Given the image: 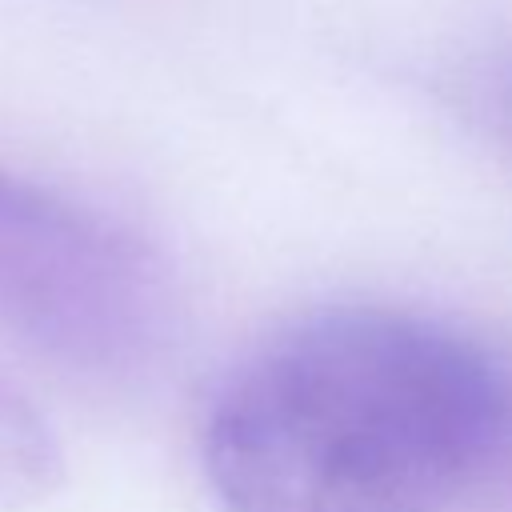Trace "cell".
Here are the masks:
<instances>
[{"label":"cell","instance_id":"1","mask_svg":"<svg viewBox=\"0 0 512 512\" xmlns=\"http://www.w3.org/2000/svg\"><path fill=\"white\" fill-rule=\"evenodd\" d=\"M504 368L420 312L308 316L216 392L204 476L224 512H440L484 480Z\"/></svg>","mask_w":512,"mask_h":512},{"label":"cell","instance_id":"2","mask_svg":"<svg viewBox=\"0 0 512 512\" xmlns=\"http://www.w3.org/2000/svg\"><path fill=\"white\" fill-rule=\"evenodd\" d=\"M60 452L36 408L0 384V500H36L52 492Z\"/></svg>","mask_w":512,"mask_h":512},{"label":"cell","instance_id":"3","mask_svg":"<svg viewBox=\"0 0 512 512\" xmlns=\"http://www.w3.org/2000/svg\"><path fill=\"white\" fill-rule=\"evenodd\" d=\"M484 476H492L496 484H504L512 492V364L504 368V400H500V420H496Z\"/></svg>","mask_w":512,"mask_h":512},{"label":"cell","instance_id":"4","mask_svg":"<svg viewBox=\"0 0 512 512\" xmlns=\"http://www.w3.org/2000/svg\"><path fill=\"white\" fill-rule=\"evenodd\" d=\"M484 96H488V108H492V120H496L500 136L512 144V56L500 60V64L488 72Z\"/></svg>","mask_w":512,"mask_h":512}]
</instances>
